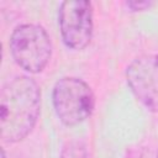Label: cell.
<instances>
[{
    "label": "cell",
    "instance_id": "cell-7",
    "mask_svg": "<svg viewBox=\"0 0 158 158\" xmlns=\"http://www.w3.org/2000/svg\"><path fill=\"white\" fill-rule=\"evenodd\" d=\"M157 158H158V153H157Z\"/></svg>",
    "mask_w": 158,
    "mask_h": 158
},
{
    "label": "cell",
    "instance_id": "cell-2",
    "mask_svg": "<svg viewBox=\"0 0 158 158\" xmlns=\"http://www.w3.org/2000/svg\"><path fill=\"white\" fill-rule=\"evenodd\" d=\"M10 51L17 65L36 74L42 72L51 59V38L42 26L23 23L12 31Z\"/></svg>",
    "mask_w": 158,
    "mask_h": 158
},
{
    "label": "cell",
    "instance_id": "cell-1",
    "mask_svg": "<svg viewBox=\"0 0 158 158\" xmlns=\"http://www.w3.org/2000/svg\"><path fill=\"white\" fill-rule=\"evenodd\" d=\"M41 90L30 77L20 75L7 81L0 95V135L4 142L22 141L40 116Z\"/></svg>",
    "mask_w": 158,
    "mask_h": 158
},
{
    "label": "cell",
    "instance_id": "cell-4",
    "mask_svg": "<svg viewBox=\"0 0 158 158\" xmlns=\"http://www.w3.org/2000/svg\"><path fill=\"white\" fill-rule=\"evenodd\" d=\"M59 30L64 44L81 51L93 36V6L85 0L63 1L58 12Z\"/></svg>",
    "mask_w": 158,
    "mask_h": 158
},
{
    "label": "cell",
    "instance_id": "cell-3",
    "mask_svg": "<svg viewBox=\"0 0 158 158\" xmlns=\"http://www.w3.org/2000/svg\"><path fill=\"white\" fill-rule=\"evenodd\" d=\"M53 106L58 118L67 126L85 121L93 112L95 98L91 88L81 79L65 77L53 88Z\"/></svg>",
    "mask_w": 158,
    "mask_h": 158
},
{
    "label": "cell",
    "instance_id": "cell-6",
    "mask_svg": "<svg viewBox=\"0 0 158 158\" xmlns=\"http://www.w3.org/2000/svg\"><path fill=\"white\" fill-rule=\"evenodd\" d=\"M127 6L130 9H132V11H141V10H144V9L149 7L151 2L149 1H128Z\"/></svg>",
    "mask_w": 158,
    "mask_h": 158
},
{
    "label": "cell",
    "instance_id": "cell-5",
    "mask_svg": "<svg viewBox=\"0 0 158 158\" xmlns=\"http://www.w3.org/2000/svg\"><path fill=\"white\" fill-rule=\"evenodd\" d=\"M126 79L138 101L149 111L158 112V54H144L132 60Z\"/></svg>",
    "mask_w": 158,
    "mask_h": 158
}]
</instances>
